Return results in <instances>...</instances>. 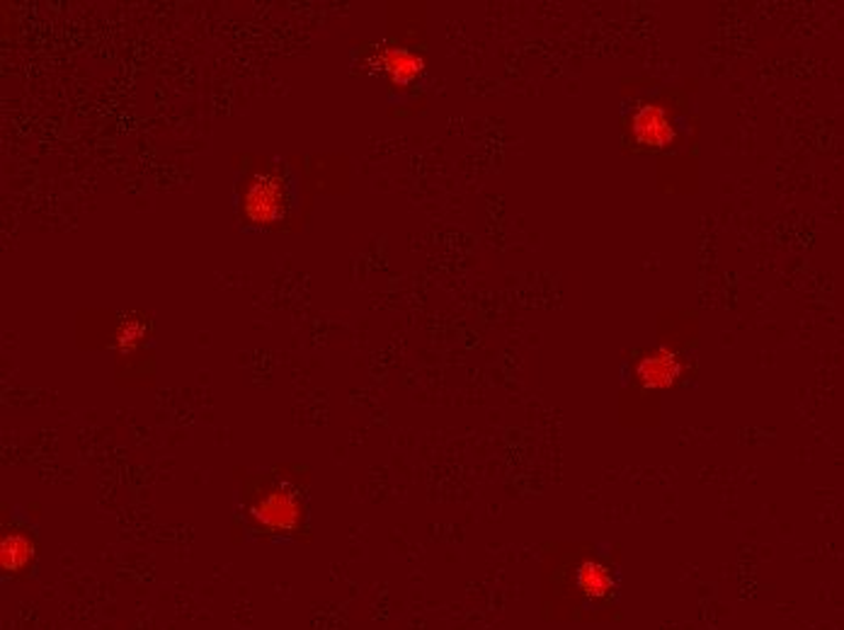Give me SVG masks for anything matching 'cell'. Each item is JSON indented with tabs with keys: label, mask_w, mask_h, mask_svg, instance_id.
<instances>
[{
	"label": "cell",
	"mask_w": 844,
	"mask_h": 630,
	"mask_svg": "<svg viewBox=\"0 0 844 630\" xmlns=\"http://www.w3.org/2000/svg\"><path fill=\"white\" fill-rule=\"evenodd\" d=\"M144 338H146V325H144V320H141V318L129 316V318H124L122 323H119L117 335H115V342H117L119 352L129 354V352H134L136 348H139V344L144 342Z\"/></svg>",
	"instance_id": "obj_7"
},
{
	"label": "cell",
	"mask_w": 844,
	"mask_h": 630,
	"mask_svg": "<svg viewBox=\"0 0 844 630\" xmlns=\"http://www.w3.org/2000/svg\"><path fill=\"white\" fill-rule=\"evenodd\" d=\"M34 560V543L24 534H6L0 541V567L6 573H20Z\"/></svg>",
	"instance_id": "obj_6"
},
{
	"label": "cell",
	"mask_w": 844,
	"mask_h": 630,
	"mask_svg": "<svg viewBox=\"0 0 844 630\" xmlns=\"http://www.w3.org/2000/svg\"><path fill=\"white\" fill-rule=\"evenodd\" d=\"M253 519L270 531H292L299 526L302 516H304V506L296 498V492L289 488H275L270 490L265 498H260L253 510Z\"/></svg>",
	"instance_id": "obj_2"
},
{
	"label": "cell",
	"mask_w": 844,
	"mask_h": 630,
	"mask_svg": "<svg viewBox=\"0 0 844 630\" xmlns=\"http://www.w3.org/2000/svg\"><path fill=\"white\" fill-rule=\"evenodd\" d=\"M631 136L645 148H667L675 141V125L665 107L655 103L641 105L631 115Z\"/></svg>",
	"instance_id": "obj_3"
},
{
	"label": "cell",
	"mask_w": 844,
	"mask_h": 630,
	"mask_svg": "<svg viewBox=\"0 0 844 630\" xmlns=\"http://www.w3.org/2000/svg\"><path fill=\"white\" fill-rule=\"evenodd\" d=\"M580 585L588 595H604L612 587V577L600 563H585L580 567Z\"/></svg>",
	"instance_id": "obj_8"
},
{
	"label": "cell",
	"mask_w": 844,
	"mask_h": 630,
	"mask_svg": "<svg viewBox=\"0 0 844 630\" xmlns=\"http://www.w3.org/2000/svg\"><path fill=\"white\" fill-rule=\"evenodd\" d=\"M284 182L275 172H257L243 194V214L255 226H272L284 216Z\"/></svg>",
	"instance_id": "obj_1"
},
{
	"label": "cell",
	"mask_w": 844,
	"mask_h": 630,
	"mask_svg": "<svg viewBox=\"0 0 844 630\" xmlns=\"http://www.w3.org/2000/svg\"><path fill=\"white\" fill-rule=\"evenodd\" d=\"M682 360L679 354L669 348H657L641 356L636 364L639 383L645 388H669L682 376Z\"/></svg>",
	"instance_id": "obj_5"
},
{
	"label": "cell",
	"mask_w": 844,
	"mask_h": 630,
	"mask_svg": "<svg viewBox=\"0 0 844 630\" xmlns=\"http://www.w3.org/2000/svg\"><path fill=\"white\" fill-rule=\"evenodd\" d=\"M371 61H374V66L393 85H411L422 76V73H425V58L405 46H395V44L381 46L377 49L374 56H371Z\"/></svg>",
	"instance_id": "obj_4"
}]
</instances>
